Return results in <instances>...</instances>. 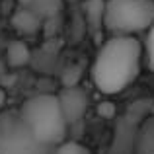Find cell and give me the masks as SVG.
I'll list each match as a JSON object with an SVG mask.
<instances>
[{
    "instance_id": "1",
    "label": "cell",
    "mask_w": 154,
    "mask_h": 154,
    "mask_svg": "<svg viewBox=\"0 0 154 154\" xmlns=\"http://www.w3.org/2000/svg\"><path fill=\"white\" fill-rule=\"evenodd\" d=\"M143 49L144 47L137 37L105 39L92 64V80L96 88L107 96L127 90L140 72Z\"/></svg>"
},
{
    "instance_id": "2",
    "label": "cell",
    "mask_w": 154,
    "mask_h": 154,
    "mask_svg": "<svg viewBox=\"0 0 154 154\" xmlns=\"http://www.w3.org/2000/svg\"><path fill=\"white\" fill-rule=\"evenodd\" d=\"M23 123L41 143L57 148L59 144L66 143L68 121L60 109L59 98L53 94H37L23 102L20 109Z\"/></svg>"
},
{
    "instance_id": "3",
    "label": "cell",
    "mask_w": 154,
    "mask_h": 154,
    "mask_svg": "<svg viewBox=\"0 0 154 154\" xmlns=\"http://www.w3.org/2000/svg\"><path fill=\"white\" fill-rule=\"evenodd\" d=\"M154 23L152 0H107L103 27L111 37H135Z\"/></svg>"
},
{
    "instance_id": "4",
    "label": "cell",
    "mask_w": 154,
    "mask_h": 154,
    "mask_svg": "<svg viewBox=\"0 0 154 154\" xmlns=\"http://www.w3.org/2000/svg\"><path fill=\"white\" fill-rule=\"evenodd\" d=\"M53 150L29 131L20 111L0 113V154H53Z\"/></svg>"
},
{
    "instance_id": "5",
    "label": "cell",
    "mask_w": 154,
    "mask_h": 154,
    "mask_svg": "<svg viewBox=\"0 0 154 154\" xmlns=\"http://www.w3.org/2000/svg\"><path fill=\"white\" fill-rule=\"evenodd\" d=\"M57 98H59L60 109H63L68 125L84 117L88 109V94L80 86H64L57 94Z\"/></svg>"
},
{
    "instance_id": "6",
    "label": "cell",
    "mask_w": 154,
    "mask_h": 154,
    "mask_svg": "<svg viewBox=\"0 0 154 154\" xmlns=\"http://www.w3.org/2000/svg\"><path fill=\"white\" fill-rule=\"evenodd\" d=\"M133 154H154V115L139 121L135 129Z\"/></svg>"
},
{
    "instance_id": "7",
    "label": "cell",
    "mask_w": 154,
    "mask_h": 154,
    "mask_svg": "<svg viewBox=\"0 0 154 154\" xmlns=\"http://www.w3.org/2000/svg\"><path fill=\"white\" fill-rule=\"evenodd\" d=\"M43 18H39L33 10L29 8H20L12 18V26L16 27V31H20L22 35H31L41 27Z\"/></svg>"
},
{
    "instance_id": "8",
    "label": "cell",
    "mask_w": 154,
    "mask_h": 154,
    "mask_svg": "<svg viewBox=\"0 0 154 154\" xmlns=\"http://www.w3.org/2000/svg\"><path fill=\"white\" fill-rule=\"evenodd\" d=\"M29 60H31V51H29L26 41L16 39V41L8 43V49H6V64L8 66L23 68L26 64H29Z\"/></svg>"
},
{
    "instance_id": "9",
    "label": "cell",
    "mask_w": 154,
    "mask_h": 154,
    "mask_svg": "<svg viewBox=\"0 0 154 154\" xmlns=\"http://www.w3.org/2000/svg\"><path fill=\"white\" fill-rule=\"evenodd\" d=\"M103 12H105V2L103 0H90L86 4V22L92 33L98 35L103 27Z\"/></svg>"
},
{
    "instance_id": "10",
    "label": "cell",
    "mask_w": 154,
    "mask_h": 154,
    "mask_svg": "<svg viewBox=\"0 0 154 154\" xmlns=\"http://www.w3.org/2000/svg\"><path fill=\"white\" fill-rule=\"evenodd\" d=\"M63 8V0H31L29 10H33L39 18H55Z\"/></svg>"
},
{
    "instance_id": "11",
    "label": "cell",
    "mask_w": 154,
    "mask_h": 154,
    "mask_svg": "<svg viewBox=\"0 0 154 154\" xmlns=\"http://www.w3.org/2000/svg\"><path fill=\"white\" fill-rule=\"evenodd\" d=\"M144 60H146L148 70L154 72V23L146 33V41H144Z\"/></svg>"
},
{
    "instance_id": "12",
    "label": "cell",
    "mask_w": 154,
    "mask_h": 154,
    "mask_svg": "<svg viewBox=\"0 0 154 154\" xmlns=\"http://www.w3.org/2000/svg\"><path fill=\"white\" fill-rule=\"evenodd\" d=\"M53 154H90L88 152V148H84L82 144H78V143H63V144H59V146L53 150Z\"/></svg>"
},
{
    "instance_id": "13",
    "label": "cell",
    "mask_w": 154,
    "mask_h": 154,
    "mask_svg": "<svg viewBox=\"0 0 154 154\" xmlns=\"http://www.w3.org/2000/svg\"><path fill=\"white\" fill-rule=\"evenodd\" d=\"M98 111H100L102 117H113V115H115V105H113V103H102L98 107Z\"/></svg>"
},
{
    "instance_id": "14",
    "label": "cell",
    "mask_w": 154,
    "mask_h": 154,
    "mask_svg": "<svg viewBox=\"0 0 154 154\" xmlns=\"http://www.w3.org/2000/svg\"><path fill=\"white\" fill-rule=\"evenodd\" d=\"M2 76H4V64L0 63V78H2Z\"/></svg>"
},
{
    "instance_id": "15",
    "label": "cell",
    "mask_w": 154,
    "mask_h": 154,
    "mask_svg": "<svg viewBox=\"0 0 154 154\" xmlns=\"http://www.w3.org/2000/svg\"><path fill=\"white\" fill-rule=\"evenodd\" d=\"M68 2H76V0H68Z\"/></svg>"
}]
</instances>
